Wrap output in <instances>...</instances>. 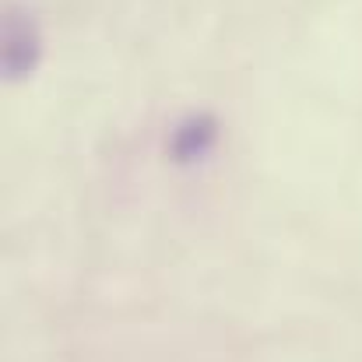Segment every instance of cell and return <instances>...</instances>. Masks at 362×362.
Masks as SVG:
<instances>
[{
    "label": "cell",
    "instance_id": "6da1fadb",
    "mask_svg": "<svg viewBox=\"0 0 362 362\" xmlns=\"http://www.w3.org/2000/svg\"><path fill=\"white\" fill-rule=\"evenodd\" d=\"M218 141V123L211 117H190L173 130V141H169V151L176 162L190 165V162H201L204 155H211Z\"/></svg>",
    "mask_w": 362,
    "mask_h": 362
},
{
    "label": "cell",
    "instance_id": "7a4b0ae2",
    "mask_svg": "<svg viewBox=\"0 0 362 362\" xmlns=\"http://www.w3.org/2000/svg\"><path fill=\"white\" fill-rule=\"evenodd\" d=\"M35 60H39L35 28L28 21H21V18H11L7 21V32H4V64H7V71L18 78L28 67H35Z\"/></svg>",
    "mask_w": 362,
    "mask_h": 362
}]
</instances>
